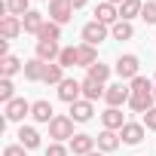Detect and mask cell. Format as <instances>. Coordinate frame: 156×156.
Segmentation results:
<instances>
[{"label":"cell","instance_id":"cell-1","mask_svg":"<svg viewBox=\"0 0 156 156\" xmlns=\"http://www.w3.org/2000/svg\"><path fill=\"white\" fill-rule=\"evenodd\" d=\"M138 67H141L138 55H132V52H129V55H119V58H116V67H113V70H116L119 83H122V80H135V76H141V73H138Z\"/></svg>","mask_w":156,"mask_h":156},{"label":"cell","instance_id":"cell-2","mask_svg":"<svg viewBox=\"0 0 156 156\" xmlns=\"http://www.w3.org/2000/svg\"><path fill=\"white\" fill-rule=\"evenodd\" d=\"M49 138L55 141H70L73 138V119L70 116H55L49 122Z\"/></svg>","mask_w":156,"mask_h":156},{"label":"cell","instance_id":"cell-3","mask_svg":"<svg viewBox=\"0 0 156 156\" xmlns=\"http://www.w3.org/2000/svg\"><path fill=\"white\" fill-rule=\"evenodd\" d=\"M70 19H73V6L67 3V0H49V22L67 25Z\"/></svg>","mask_w":156,"mask_h":156},{"label":"cell","instance_id":"cell-4","mask_svg":"<svg viewBox=\"0 0 156 156\" xmlns=\"http://www.w3.org/2000/svg\"><path fill=\"white\" fill-rule=\"evenodd\" d=\"M31 107H34V104H28L25 98H12V101L6 104L3 116H6V122H22L25 116H31Z\"/></svg>","mask_w":156,"mask_h":156},{"label":"cell","instance_id":"cell-5","mask_svg":"<svg viewBox=\"0 0 156 156\" xmlns=\"http://www.w3.org/2000/svg\"><path fill=\"white\" fill-rule=\"evenodd\" d=\"M129 98H132V89H129V86H122V83H113V86H107V92H104V101H107V107L129 104Z\"/></svg>","mask_w":156,"mask_h":156},{"label":"cell","instance_id":"cell-6","mask_svg":"<svg viewBox=\"0 0 156 156\" xmlns=\"http://www.w3.org/2000/svg\"><path fill=\"white\" fill-rule=\"evenodd\" d=\"M107 34H110L107 25H101V22H95V19H92L89 25H83V40H86L89 46H98L101 40H107Z\"/></svg>","mask_w":156,"mask_h":156},{"label":"cell","instance_id":"cell-7","mask_svg":"<svg viewBox=\"0 0 156 156\" xmlns=\"http://www.w3.org/2000/svg\"><path fill=\"white\" fill-rule=\"evenodd\" d=\"M58 98H61V101H67V104L80 101V98H83V83H76V80H67V76H64V83L58 86Z\"/></svg>","mask_w":156,"mask_h":156},{"label":"cell","instance_id":"cell-8","mask_svg":"<svg viewBox=\"0 0 156 156\" xmlns=\"http://www.w3.org/2000/svg\"><path fill=\"white\" fill-rule=\"evenodd\" d=\"M22 31H25V25H22L19 16H3L0 19V34H3V40H16Z\"/></svg>","mask_w":156,"mask_h":156},{"label":"cell","instance_id":"cell-9","mask_svg":"<svg viewBox=\"0 0 156 156\" xmlns=\"http://www.w3.org/2000/svg\"><path fill=\"white\" fill-rule=\"evenodd\" d=\"M95 22H101V25H116L119 22V9L113 6V3H107V0H104V3H98L95 6Z\"/></svg>","mask_w":156,"mask_h":156},{"label":"cell","instance_id":"cell-10","mask_svg":"<svg viewBox=\"0 0 156 156\" xmlns=\"http://www.w3.org/2000/svg\"><path fill=\"white\" fill-rule=\"evenodd\" d=\"M58 55H61V49H58L55 40H37V58L40 61L52 64V61H58Z\"/></svg>","mask_w":156,"mask_h":156},{"label":"cell","instance_id":"cell-11","mask_svg":"<svg viewBox=\"0 0 156 156\" xmlns=\"http://www.w3.org/2000/svg\"><path fill=\"white\" fill-rule=\"evenodd\" d=\"M119 138H122V144L135 147V144L144 141V126H141V122H126V126L119 129Z\"/></svg>","mask_w":156,"mask_h":156},{"label":"cell","instance_id":"cell-12","mask_svg":"<svg viewBox=\"0 0 156 156\" xmlns=\"http://www.w3.org/2000/svg\"><path fill=\"white\" fill-rule=\"evenodd\" d=\"M95 150V138L92 135H73L70 138V153L73 156H89Z\"/></svg>","mask_w":156,"mask_h":156},{"label":"cell","instance_id":"cell-13","mask_svg":"<svg viewBox=\"0 0 156 156\" xmlns=\"http://www.w3.org/2000/svg\"><path fill=\"white\" fill-rule=\"evenodd\" d=\"M92 101H86V98H80V101H73L70 104V119L73 122H89L92 119Z\"/></svg>","mask_w":156,"mask_h":156},{"label":"cell","instance_id":"cell-14","mask_svg":"<svg viewBox=\"0 0 156 156\" xmlns=\"http://www.w3.org/2000/svg\"><path fill=\"white\" fill-rule=\"evenodd\" d=\"M119 141H122V138H119L113 129H104V132L95 138V144H98V150H101V153H113V150L119 147Z\"/></svg>","mask_w":156,"mask_h":156},{"label":"cell","instance_id":"cell-15","mask_svg":"<svg viewBox=\"0 0 156 156\" xmlns=\"http://www.w3.org/2000/svg\"><path fill=\"white\" fill-rule=\"evenodd\" d=\"M19 144H22L25 150H37V147H40V132H37L34 126H22V129H19Z\"/></svg>","mask_w":156,"mask_h":156},{"label":"cell","instance_id":"cell-16","mask_svg":"<svg viewBox=\"0 0 156 156\" xmlns=\"http://www.w3.org/2000/svg\"><path fill=\"white\" fill-rule=\"evenodd\" d=\"M104 92H107V86L104 83H98V80H83V98L86 101H98V98H104Z\"/></svg>","mask_w":156,"mask_h":156},{"label":"cell","instance_id":"cell-17","mask_svg":"<svg viewBox=\"0 0 156 156\" xmlns=\"http://www.w3.org/2000/svg\"><path fill=\"white\" fill-rule=\"evenodd\" d=\"M22 25H25V31H28V34H40V31H43V25H46V16H43V12H37V9H31V12L22 19Z\"/></svg>","mask_w":156,"mask_h":156},{"label":"cell","instance_id":"cell-18","mask_svg":"<svg viewBox=\"0 0 156 156\" xmlns=\"http://www.w3.org/2000/svg\"><path fill=\"white\" fill-rule=\"evenodd\" d=\"M31 116H34L37 122H46V126L55 119V113H52V104H49V101H34V107H31Z\"/></svg>","mask_w":156,"mask_h":156},{"label":"cell","instance_id":"cell-19","mask_svg":"<svg viewBox=\"0 0 156 156\" xmlns=\"http://www.w3.org/2000/svg\"><path fill=\"white\" fill-rule=\"evenodd\" d=\"M101 122H104V129H113V132H119V129L126 126V119H122L119 107H107V110L101 113Z\"/></svg>","mask_w":156,"mask_h":156},{"label":"cell","instance_id":"cell-20","mask_svg":"<svg viewBox=\"0 0 156 156\" xmlns=\"http://www.w3.org/2000/svg\"><path fill=\"white\" fill-rule=\"evenodd\" d=\"M43 83H46V86H61V83H64V67H61L58 61L46 64V73H43Z\"/></svg>","mask_w":156,"mask_h":156},{"label":"cell","instance_id":"cell-21","mask_svg":"<svg viewBox=\"0 0 156 156\" xmlns=\"http://www.w3.org/2000/svg\"><path fill=\"white\" fill-rule=\"evenodd\" d=\"M43 73H46V61H40V58L25 61V80L37 83V80H43Z\"/></svg>","mask_w":156,"mask_h":156},{"label":"cell","instance_id":"cell-22","mask_svg":"<svg viewBox=\"0 0 156 156\" xmlns=\"http://www.w3.org/2000/svg\"><path fill=\"white\" fill-rule=\"evenodd\" d=\"M19 70H25V64H22L16 55H3V58H0V73H3V76H9V80H12Z\"/></svg>","mask_w":156,"mask_h":156},{"label":"cell","instance_id":"cell-23","mask_svg":"<svg viewBox=\"0 0 156 156\" xmlns=\"http://www.w3.org/2000/svg\"><path fill=\"white\" fill-rule=\"evenodd\" d=\"M76 55H80V67H86V70L98 61V52H95V46H89V43L76 46Z\"/></svg>","mask_w":156,"mask_h":156},{"label":"cell","instance_id":"cell-24","mask_svg":"<svg viewBox=\"0 0 156 156\" xmlns=\"http://www.w3.org/2000/svg\"><path fill=\"white\" fill-rule=\"evenodd\" d=\"M141 9H144L141 0H126V3L119 6V19H122V22H132L135 16H141Z\"/></svg>","mask_w":156,"mask_h":156},{"label":"cell","instance_id":"cell-25","mask_svg":"<svg viewBox=\"0 0 156 156\" xmlns=\"http://www.w3.org/2000/svg\"><path fill=\"white\" fill-rule=\"evenodd\" d=\"M110 37H113V40H132V37H135L132 22H122V19H119V22L110 28Z\"/></svg>","mask_w":156,"mask_h":156},{"label":"cell","instance_id":"cell-26","mask_svg":"<svg viewBox=\"0 0 156 156\" xmlns=\"http://www.w3.org/2000/svg\"><path fill=\"white\" fill-rule=\"evenodd\" d=\"M153 101H156L153 95H132V98H129V107H132L135 113H147V110L153 107Z\"/></svg>","mask_w":156,"mask_h":156},{"label":"cell","instance_id":"cell-27","mask_svg":"<svg viewBox=\"0 0 156 156\" xmlns=\"http://www.w3.org/2000/svg\"><path fill=\"white\" fill-rule=\"evenodd\" d=\"M58 64H61V67H76V64H80L76 46H64V49H61V55H58Z\"/></svg>","mask_w":156,"mask_h":156},{"label":"cell","instance_id":"cell-28","mask_svg":"<svg viewBox=\"0 0 156 156\" xmlns=\"http://www.w3.org/2000/svg\"><path fill=\"white\" fill-rule=\"evenodd\" d=\"M6 12L9 16H28L31 12V0H6Z\"/></svg>","mask_w":156,"mask_h":156},{"label":"cell","instance_id":"cell-29","mask_svg":"<svg viewBox=\"0 0 156 156\" xmlns=\"http://www.w3.org/2000/svg\"><path fill=\"white\" fill-rule=\"evenodd\" d=\"M129 89H132V95H153V83L147 80V76H135Z\"/></svg>","mask_w":156,"mask_h":156},{"label":"cell","instance_id":"cell-30","mask_svg":"<svg viewBox=\"0 0 156 156\" xmlns=\"http://www.w3.org/2000/svg\"><path fill=\"white\" fill-rule=\"evenodd\" d=\"M37 40H55V43H58V40H61V25L46 22V25H43V31L37 34Z\"/></svg>","mask_w":156,"mask_h":156},{"label":"cell","instance_id":"cell-31","mask_svg":"<svg viewBox=\"0 0 156 156\" xmlns=\"http://www.w3.org/2000/svg\"><path fill=\"white\" fill-rule=\"evenodd\" d=\"M107 76H110V67H107V64L95 61V64L89 67V80H98V83H107Z\"/></svg>","mask_w":156,"mask_h":156},{"label":"cell","instance_id":"cell-32","mask_svg":"<svg viewBox=\"0 0 156 156\" xmlns=\"http://www.w3.org/2000/svg\"><path fill=\"white\" fill-rule=\"evenodd\" d=\"M16 86H12V80H9V76H3V80H0V101H3V104H9L16 95Z\"/></svg>","mask_w":156,"mask_h":156},{"label":"cell","instance_id":"cell-33","mask_svg":"<svg viewBox=\"0 0 156 156\" xmlns=\"http://www.w3.org/2000/svg\"><path fill=\"white\" fill-rule=\"evenodd\" d=\"M141 19H144L147 25H156V0L144 3V9H141Z\"/></svg>","mask_w":156,"mask_h":156},{"label":"cell","instance_id":"cell-34","mask_svg":"<svg viewBox=\"0 0 156 156\" xmlns=\"http://www.w3.org/2000/svg\"><path fill=\"white\" fill-rule=\"evenodd\" d=\"M46 156H67V147H61V144L55 141V144L46 147Z\"/></svg>","mask_w":156,"mask_h":156},{"label":"cell","instance_id":"cell-35","mask_svg":"<svg viewBox=\"0 0 156 156\" xmlns=\"http://www.w3.org/2000/svg\"><path fill=\"white\" fill-rule=\"evenodd\" d=\"M3 156H25V147H22V144H9V147L3 150Z\"/></svg>","mask_w":156,"mask_h":156},{"label":"cell","instance_id":"cell-36","mask_svg":"<svg viewBox=\"0 0 156 156\" xmlns=\"http://www.w3.org/2000/svg\"><path fill=\"white\" fill-rule=\"evenodd\" d=\"M144 126H147V129H156V107H150V110L144 113Z\"/></svg>","mask_w":156,"mask_h":156},{"label":"cell","instance_id":"cell-37","mask_svg":"<svg viewBox=\"0 0 156 156\" xmlns=\"http://www.w3.org/2000/svg\"><path fill=\"white\" fill-rule=\"evenodd\" d=\"M67 3H70L73 9H80V6H86V0H67Z\"/></svg>","mask_w":156,"mask_h":156},{"label":"cell","instance_id":"cell-38","mask_svg":"<svg viewBox=\"0 0 156 156\" xmlns=\"http://www.w3.org/2000/svg\"><path fill=\"white\" fill-rule=\"evenodd\" d=\"M107 3H113V6H116V3H119V6H122V3H126V0H107Z\"/></svg>","mask_w":156,"mask_h":156},{"label":"cell","instance_id":"cell-39","mask_svg":"<svg viewBox=\"0 0 156 156\" xmlns=\"http://www.w3.org/2000/svg\"><path fill=\"white\" fill-rule=\"evenodd\" d=\"M89 156H101V153H95V150H92V153H89Z\"/></svg>","mask_w":156,"mask_h":156},{"label":"cell","instance_id":"cell-40","mask_svg":"<svg viewBox=\"0 0 156 156\" xmlns=\"http://www.w3.org/2000/svg\"><path fill=\"white\" fill-rule=\"evenodd\" d=\"M153 98H156V89H153Z\"/></svg>","mask_w":156,"mask_h":156}]
</instances>
